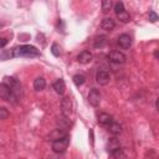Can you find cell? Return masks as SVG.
<instances>
[{
    "label": "cell",
    "mask_w": 159,
    "mask_h": 159,
    "mask_svg": "<svg viewBox=\"0 0 159 159\" xmlns=\"http://www.w3.org/2000/svg\"><path fill=\"white\" fill-rule=\"evenodd\" d=\"M14 57H37L40 56V51L31 45H21L12 50Z\"/></svg>",
    "instance_id": "obj_1"
},
{
    "label": "cell",
    "mask_w": 159,
    "mask_h": 159,
    "mask_svg": "<svg viewBox=\"0 0 159 159\" xmlns=\"http://www.w3.org/2000/svg\"><path fill=\"white\" fill-rule=\"evenodd\" d=\"M0 98L4 101H7L12 104H15L17 102V96L10 89V87L7 84H5L4 82L0 83Z\"/></svg>",
    "instance_id": "obj_2"
},
{
    "label": "cell",
    "mask_w": 159,
    "mask_h": 159,
    "mask_svg": "<svg viewBox=\"0 0 159 159\" xmlns=\"http://www.w3.org/2000/svg\"><path fill=\"white\" fill-rule=\"evenodd\" d=\"M68 144H70V137L68 135L55 139V140H52V150L56 153H63L67 149Z\"/></svg>",
    "instance_id": "obj_3"
},
{
    "label": "cell",
    "mask_w": 159,
    "mask_h": 159,
    "mask_svg": "<svg viewBox=\"0 0 159 159\" xmlns=\"http://www.w3.org/2000/svg\"><path fill=\"white\" fill-rule=\"evenodd\" d=\"M4 83L7 84V86L10 87V89L19 97V94L21 93V84H20V82H19L16 78L6 76V77H4Z\"/></svg>",
    "instance_id": "obj_4"
},
{
    "label": "cell",
    "mask_w": 159,
    "mask_h": 159,
    "mask_svg": "<svg viewBox=\"0 0 159 159\" xmlns=\"http://www.w3.org/2000/svg\"><path fill=\"white\" fill-rule=\"evenodd\" d=\"M108 60L116 65H123L127 60L125 55L120 51H111L109 55H108Z\"/></svg>",
    "instance_id": "obj_5"
},
{
    "label": "cell",
    "mask_w": 159,
    "mask_h": 159,
    "mask_svg": "<svg viewBox=\"0 0 159 159\" xmlns=\"http://www.w3.org/2000/svg\"><path fill=\"white\" fill-rule=\"evenodd\" d=\"M87 99H88V103H89L91 106L97 107V106L99 104V102H101V93H99V91L96 89V88H92V89L89 91V93H88Z\"/></svg>",
    "instance_id": "obj_6"
},
{
    "label": "cell",
    "mask_w": 159,
    "mask_h": 159,
    "mask_svg": "<svg viewBox=\"0 0 159 159\" xmlns=\"http://www.w3.org/2000/svg\"><path fill=\"white\" fill-rule=\"evenodd\" d=\"M61 109H62V114L68 117L72 112V102L70 99V97H63L61 101Z\"/></svg>",
    "instance_id": "obj_7"
},
{
    "label": "cell",
    "mask_w": 159,
    "mask_h": 159,
    "mask_svg": "<svg viewBox=\"0 0 159 159\" xmlns=\"http://www.w3.org/2000/svg\"><path fill=\"white\" fill-rule=\"evenodd\" d=\"M118 45L120 48L123 50H127L132 46V37L128 35V34H122L119 37H118Z\"/></svg>",
    "instance_id": "obj_8"
},
{
    "label": "cell",
    "mask_w": 159,
    "mask_h": 159,
    "mask_svg": "<svg viewBox=\"0 0 159 159\" xmlns=\"http://www.w3.org/2000/svg\"><path fill=\"white\" fill-rule=\"evenodd\" d=\"M109 80H111V77H109V73H108L107 71L101 70V71H98V72L96 73V81H97V83L101 84V86H106V84L109 82Z\"/></svg>",
    "instance_id": "obj_9"
},
{
    "label": "cell",
    "mask_w": 159,
    "mask_h": 159,
    "mask_svg": "<svg viewBox=\"0 0 159 159\" xmlns=\"http://www.w3.org/2000/svg\"><path fill=\"white\" fill-rule=\"evenodd\" d=\"M97 119H98V123L103 127H108L113 122V117L108 113H99L97 116Z\"/></svg>",
    "instance_id": "obj_10"
},
{
    "label": "cell",
    "mask_w": 159,
    "mask_h": 159,
    "mask_svg": "<svg viewBox=\"0 0 159 159\" xmlns=\"http://www.w3.org/2000/svg\"><path fill=\"white\" fill-rule=\"evenodd\" d=\"M101 27L102 30H106V31H112L114 27H116V22L111 17H104L101 22Z\"/></svg>",
    "instance_id": "obj_11"
},
{
    "label": "cell",
    "mask_w": 159,
    "mask_h": 159,
    "mask_svg": "<svg viewBox=\"0 0 159 159\" xmlns=\"http://www.w3.org/2000/svg\"><path fill=\"white\" fill-rule=\"evenodd\" d=\"M92 58H93V56H92V53H91L89 51H82V52L77 56V61H78L80 63H83V65L89 63V62L92 61Z\"/></svg>",
    "instance_id": "obj_12"
},
{
    "label": "cell",
    "mask_w": 159,
    "mask_h": 159,
    "mask_svg": "<svg viewBox=\"0 0 159 159\" xmlns=\"http://www.w3.org/2000/svg\"><path fill=\"white\" fill-rule=\"evenodd\" d=\"M53 89L58 93V94H63L65 89H66V86H65V82L62 78H58L57 81L53 82Z\"/></svg>",
    "instance_id": "obj_13"
},
{
    "label": "cell",
    "mask_w": 159,
    "mask_h": 159,
    "mask_svg": "<svg viewBox=\"0 0 159 159\" xmlns=\"http://www.w3.org/2000/svg\"><path fill=\"white\" fill-rule=\"evenodd\" d=\"M106 43H107V37H106L104 35L97 36V37L94 39V41H93V46H94L96 48H101V47L106 46Z\"/></svg>",
    "instance_id": "obj_14"
},
{
    "label": "cell",
    "mask_w": 159,
    "mask_h": 159,
    "mask_svg": "<svg viewBox=\"0 0 159 159\" xmlns=\"http://www.w3.org/2000/svg\"><path fill=\"white\" fill-rule=\"evenodd\" d=\"M107 128H108L109 133H112L113 135H118V134L122 133V127H120V124H118V123H116V122H112Z\"/></svg>",
    "instance_id": "obj_15"
},
{
    "label": "cell",
    "mask_w": 159,
    "mask_h": 159,
    "mask_svg": "<svg viewBox=\"0 0 159 159\" xmlns=\"http://www.w3.org/2000/svg\"><path fill=\"white\" fill-rule=\"evenodd\" d=\"M45 87H46V81L43 77H37L34 81V88L36 91H42V89H45Z\"/></svg>",
    "instance_id": "obj_16"
},
{
    "label": "cell",
    "mask_w": 159,
    "mask_h": 159,
    "mask_svg": "<svg viewBox=\"0 0 159 159\" xmlns=\"http://www.w3.org/2000/svg\"><path fill=\"white\" fill-rule=\"evenodd\" d=\"M65 135H67V134H66V132H63L62 129H55L53 132L50 133V138H51V140L62 138V137H65Z\"/></svg>",
    "instance_id": "obj_17"
},
{
    "label": "cell",
    "mask_w": 159,
    "mask_h": 159,
    "mask_svg": "<svg viewBox=\"0 0 159 159\" xmlns=\"http://www.w3.org/2000/svg\"><path fill=\"white\" fill-rule=\"evenodd\" d=\"M111 155H112L113 158H116V159H119V158H125V154H124V152H123V149H122L120 147L114 148V149L111 152Z\"/></svg>",
    "instance_id": "obj_18"
},
{
    "label": "cell",
    "mask_w": 159,
    "mask_h": 159,
    "mask_svg": "<svg viewBox=\"0 0 159 159\" xmlns=\"http://www.w3.org/2000/svg\"><path fill=\"white\" fill-rule=\"evenodd\" d=\"M116 15H117V19H118L119 21H122V22H128V21L130 20V16H129V14H128L125 10H123V11L116 14Z\"/></svg>",
    "instance_id": "obj_19"
},
{
    "label": "cell",
    "mask_w": 159,
    "mask_h": 159,
    "mask_svg": "<svg viewBox=\"0 0 159 159\" xmlns=\"http://www.w3.org/2000/svg\"><path fill=\"white\" fill-rule=\"evenodd\" d=\"M73 83L77 86V87H80V86H82L83 83H84V81H86V77L83 76V75H80V73H77V75H75L73 76Z\"/></svg>",
    "instance_id": "obj_20"
},
{
    "label": "cell",
    "mask_w": 159,
    "mask_h": 159,
    "mask_svg": "<svg viewBox=\"0 0 159 159\" xmlns=\"http://www.w3.org/2000/svg\"><path fill=\"white\" fill-rule=\"evenodd\" d=\"M113 5V0H102V11L104 14L109 12V10L112 9Z\"/></svg>",
    "instance_id": "obj_21"
},
{
    "label": "cell",
    "mask_w": 159,
    "mask_h": 159,
    "mask_svg": "<svg viewBox=\"0 0 159 159\" xmlns=\"http://www.w3.org/2000/svg\"><path fill=\"white\" fill-rule=\"evenodd\" d=\"M51 52H52L53 56L58 57V56L61 55V47H60V45H57V43H52V46H51Z\"/></svg>",
    "instance_id": "obj_22"
},
{
    "label": "cell",
    "mask_w": 159,
    "mask_h": 159,
    "mask_svg": "<svg viewBox=\"0 0 159 159\" xmlns=\"http://www.w3.org/2000/svg\"><path fill=\"white\" fill-rule=\"evenodd\" d=\"M117 147H119V143H118V140L116 139V138H112L111 140H109V144H108V152L111 153L114 148H117Z\"/></svg>",
    "instance_id": "obj_23"
},
{
    "label": "cell",
    "mask_w": 159,
    "mask_h": 159,
    "mask_svg": "<svg viewBox=\"0 0 159 159\" xmlns=\"http://www.w3.org/2000/svg\"><path fill=\"white\" fill-rule=\"evenodd\" d=\"M9 114L10 113H9V111L5 107H0V119H2V120L6 119L9 117Z\"/></svg>",
    "instance_id": "obj_24"
},
{
    "label": "cell",
    "mask_w": 159,
    "mask_h": 159,
    "mask_svg": "<svg viewBox=\"0 0 159 159\" xmlns=\"http://www.w3.org/2000/svg\"><path fill=\"white\" fill-rule=\"evenodd\" d=\"M123 10H125L123 2H122V1H118V2L114 5V11H116V14H118V12H120V11H123Z\"/></svg>",
    "instance_id": "obj_25"
},
{
    "label": "cell",
    "mask_w": 159,
    "mask_h": 159,
    "mask_svg": "<svg viewBox=\"0 0 159 159\" xmlns=\"http://www.w3.org/2000/svg\"><path fill=\"white\" fill-rule=\"evenodd\" d=\"M149 20H150L152 22H155V21L158 20V15H157L154 11H150V12H149Z\"/></svg>",
    "instance_id": "obj_26"
},
{
    "label": "cell",
    "mask_w": 159,
    "mask_h": 159,
    "mask_svg": "<svg viewBox=\"0 0 159 159\" xmlns=\"http://www.w3.org/2000/svg\"><path fill=\"white\" fill-rule=\"evenodd\" d=\"M6 45H7V39H5V37H0V48L5 47Z\"/></svg>",
    "instance_id": "obj_27"
},
{
    "label": "cell",
    "mask_w": 159,
    "mask_h": 159,
    "mask_svg": "<svg viewBox=\"0 0 159 159\" xmlns=\"http://www.w3.org/2000/svg\"><path fill=\"white\" fill-rule=\"evenodd\" d=\"M154 56H155V58H158V56H159V53H158V50H155V52H154Z\"/></svg>",
    "instance_id": "obj_28"
}]
</instances>
